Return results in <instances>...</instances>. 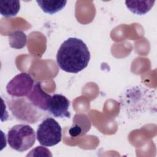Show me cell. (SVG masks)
<instances>
[{"label":"cell","mask_w":157,"mask_h":157,"mask_svg":"<svg viewBox=\"0 0 157 157\" xmlns=\"http://www.w3.org/2000/svg\"><path fill=\"white\" fill-rule=\"evenodd\" d=\"M38 6L42 9L43 12L49 14L55 13L62 10L66 6L67 1L47 0L36 1Z\"/></svg>","instance_id":"ba28073f"},{"label":"cell","mask_w":157,"mask_h":157,"mask_svg":"<svg viewBox=\"0 0 157 157\" xmlns=\"http://www.w3.org/2000/svg\"><path fill=\"white\" fill-rule=\"evenodd\" d=\"M27 37L26 34L20 31H15L9 35V41L11 47L15 49L23 48L26 44Z\"/></svg>","instance_id":"30bf717a"},{"label":"cell","mask_w":157,"mask_h":157,"mask_svg":"<svg viewBox=\"0 0 157 157\" xmlns=\"http://www.w3.org/2000/svg\"><path fill=\"white\" fill-rule=\"evenodd\" d=\"M0 4L1 14L6 17L15 16L20 9V2L19 1L1 0Z\"/></svg>","instance_id":"9c48e42d"},{"label":"cell","mask_w":157,"mask_h":157,"mask_svg":"<svg viewBox=\"0 0 157 157\" xmlns=\"http://www.w3.org/2000/svg\"><path fill=\"white\" fill-rule=\"evenodd\" d=\"M50 98L51 96L42 89L40 82L34 84L32 90L27 96L28 100L33 106L42 110H48Z\"/></svg>","instance_id":"8992f818"},{"label":"cell","mask_w":157,"mask_h":157,"mask_svg":"<svg viewBox=\"0 0 157 157\" xmlns=\"http://www.w3.org/2000/svg\"><path fill=\"white\" fill-rule=\"evenodd\" d=\"M34 86V80L28 73L21 72L15 75L7 85L6 91L15 97L28 96Z\"/></svg>","instance_id":"277c9868"},{"label":"cell","mask_w":157,"mask_h":157,"mask_svg":"<svg viewBox=\"0 0 157 157\" xmlns=\"http://www.w3.org/2000/svg\"><path fill=\"white\" fill-rule=\"evenodd\" d=\"M155 1H126L127 8L132 13L137 15H144L153 7Z\"/></svg>","instance_id":"52a82bcc"},{"label":"cell","mask_w":157,"mask_h":157,"mask_svg":"<svg viewBox=\"0 0 157 157\" xmlns=\"http://www.w3.org/2000/svg\"><path fill=\"white\" fill-rule=\"evenodd\" d=\"M35 141V132L28 124H17L8 131V144L12 149L18 152L28 150L33 146Z\"/></svg>","instance_id":"7a4b0ae2"},{"label":"cell","mask_w":157,"mask_h":157,"mask_svg":"<svg viewBox=\"0 0 157 157\" xmlns=\"http://www.w3.org/2000/svg\"><path fill=\"white\" fill-rule=\"evenodd\" d=\"M90 53L86 44L80 39L69 37L59 47L56 61L59 67L64 71L76 74L88 64Z\"/></svg>","instance_id":"6da1fadb"},{"label":"cell","mask_w":157,"mask_h":157,"mask_svg":"<svg viewBox=\"0 0 157 157\" xmlns=\"http://www.w3.org/2000/svg\"><path fill=\"white\" fill-rule=\"evenodd\" d=\"M61 127L54 118H47L39 125L36 132V138L42 145L54 146L61 142Z\"/></svg>","instance_id":"3957f363"},{"label":"cell","mask_w":157,"mask_h":157,"mask_svg":"<svg viewBox=\"0 0 157 157\" xmlns=\"http://www.w3.org/2000/svg\"><path fill=\"white\" fill-rule=\"evenodd\" d=\"M70 102L67 98L60 94H55L51 96L48 105V111L53 117L57 118L71 117L68 111Z\"/></svg>","instance_id":"5b68a950"}]
</instances>
